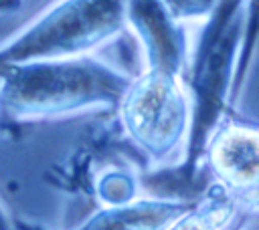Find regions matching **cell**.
<instances>
[{"instance_id":"obj_1","label":"cell","mask_w":259,"mask_h":230,"mask_svg":"<svg viewBox=\"0 0 259 230\" xmlns=\"http://www.w3.org/2000/svg\"><path fill=\"white\" fill-rule=\"evenodd\" d=\"M125 81L101 67L89 65H38L14 81L8 95L20 113H53L85 105L89 101L113 99Z\"/></svg>"},{"instance_id":"obj_2","label":"cell","mask_w":259,"mask_h":230,"mask_svg":"<svg viewBox=\"0 0 259 230\" xmlns=\"http://www.w3.org/2000/svg\"><path fill=\"white\" fill-rule=\"evenodd\" d=\"M123 115L132 139L158 161L172 153L186 129L184 95L166 71L144 77L127 91Z\"/></svg>"},{"instance_id":"obj_3","label":"cell","mask_w":259,"mask_h":230,"mask_svg":"<svg viewBox=\"0 0 259 230\" xmlns=\"http://www.w3.org/2000/svg\"><path fill=\"white\" fill-rule=\"evenodd\" d=\"M208 161L225 192L259 190V131L223 127L208 147Z\"/></svg>"},{"instance_id":"obj_4","label":"cell","mask_w":259,"mask_h":230,"mask_svg":"<svg viewBox=\"0 0 259 230\" xmlns=\"http://www.w3.org/2000/svg\"><path fill=\"white\" fill-rule=\"evenodd\" d=\"M190 206L176 200H127L109 204L79 230H166Z\"/></svg>"},{"instance_id":"obj_5","label":"cell","mask_w":259,"mask_h":230,"mask_svg":"<svg viewBox=\"0 0 259 230\" xmlns=\"http://www.w3.org/2000/svg\"><path fill=\"white\" fill-rule=\"evenodd\" d=\"M231 214L233 208L229 204V198L223 194L217 198H208L198 206L192 204L190 210L184 212L166 230H227Z\"/></svg>"},{"instance_id":"obj_6","label":"cell","mask_w":259,"mask_h":230,"mask_svg":"<svg viewBox=\"0 0 259 230\" xmlns=\"http://www.w3.org/2000/svg\"><path fill=\"white\" fill-rule=\"evenodd\" d=\"M160 2L174 20H180V18H196L210 14L214 12L221 0H160Z\"/></svg>"},{"instance_id":"obj_7","label":"cell","mask_w":259,"mask_h":230,"mask_svg":"<svg viewBox=\"0 0 259 230\" xmlns=\"http://www.w3.org/2000/svg\"><path fill=\"white\" fill-rule=\"evenodd\" d=\"M14 4H18V0H0V8H10Z\"/></svg>"},{"instance_id":"obj_8","label":"cell","mask_w":259,"mask_h":230,"mask_svg":"<svg viewBox=\"0 0 259 230\" xmlns=\"http://www.w3.org/2000/svg\"><path fill=\"white\" fill-rule=\"evenodd\" d=\"M0 230H10V226H8V222H6V218L2 216V212H0Z\"/></svg>"}]
</instances>
